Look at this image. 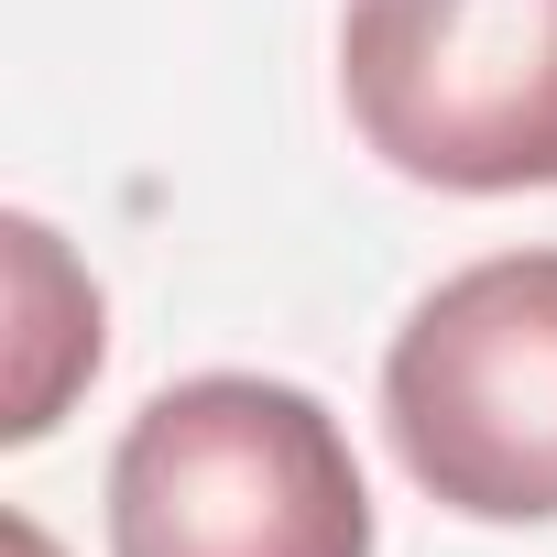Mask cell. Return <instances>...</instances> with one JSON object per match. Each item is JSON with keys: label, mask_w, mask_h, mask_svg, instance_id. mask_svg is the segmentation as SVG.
Returning <instances> with one entry per match:
<instances>
[{"label": "cell", "mask_w": 557, "mask_h": 557, "mask_svg": "<svg viewBox=\"0 0 557 557\" xmlns=\"http://www.w3.org/2000/svg\"><path fill=\"white\" fill-rule=\"evenodd\" d=\"M339 99L416 186H557V0H350Z\"/></svg>", "instance_id": "3"}, {"label": "cell", "mask_w": 557, "mask_h": 557, "mask_svg": "<svg viewBox=\"0 0 557 557\" xmlns=\"http://www.w3.org/2000/svg\"><path fill=\"white\" fill-rule=\"evenodd\" d=\"M110 557H372V492L318 394L197 372L110 448Z\"/></svg>", "instance_id": "1"}, {"label": "cell", "mask_w": 557, "mask_h": 557, "mask_svg": "<svg viewBox=\"0 0 557 557\" xmlns=\"http://www.w3.org/2000/svg\"><path fill=\"white\" fill-rule=\"evenodd\" d=\"M383 426L426 503L557 524V251H492L394 329Z\"/></svg>", "instance_id": "2"}]
</instances>
